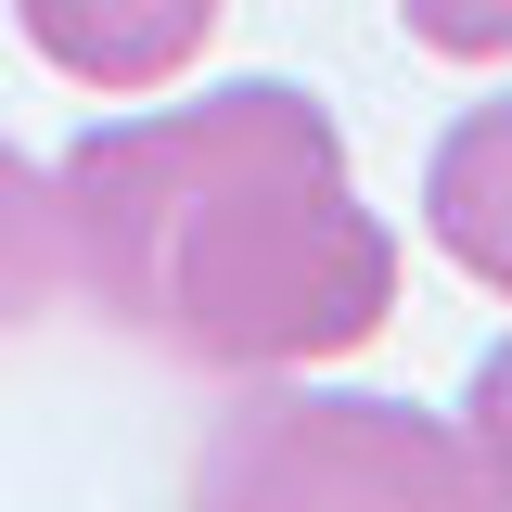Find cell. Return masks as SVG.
<instances>
[{
    "instance_id": "3957f363",
    "label": "cell",
    "mask_w": 512,
    "mask_h": 512,
    "mask_svg": "<svg viewBox=\"0 0 512 512\" xmlns=\"http://www.w3.org/2000/svg\"><path fill=\"white\" fill-rule=\"evenodd\" d=\"M218 13L231 0H13L26 52L52 77H77V90H103V103H141V90L192 77L205 39H218Z\"/></svg>"
},
{
    "instance_id": "6da1fadb",
    "label": "cell",
    "mask_w": 512,
    "mask_h": 512,
    "mask_svg": "<svg viewBox=\"0 0 512 512\" xmlns=\"http://www.w3.org/2000/svg\"><path fill=\"white\" fill-rule=\"evenodd\" d=\"M52 192L77 295L192 372H320L397 308V244L295 77L77 128Z\"/></svg>"
},
{
    "instance_id": "5b68a950",
    "label": "cell",
    "mask_w": 512,
    "mask_h": 512,
    "mask_svg": "<svg viewBox=\"0 0 512 512\" xmlns=\"http://www.w3.org/2000/svg\"><path fill=\"white\" fill-rule=\"evenodd\" d=\"M64 282H77L64 269V192L52 167H26V141H0V333H26Z\"/></svg>"
},
{
    "instance_id": "52a82bcc",
    "label": "cell",
    "mask_w": 512,
    "mask_h": 512,
    "mask_svg": "<svg viewBox=\"0 0 512 512\" xmlns=\"http://www.w3.org/2000/svg\"><path fill=\"white\" fill-rule=\"evenodd\" d=\"M461 448H474L487 500H512V333L474 359V384H461Z\"/></svg>"
},
{
    "instance_id": "277c9868",
    "label": "cell",
    "mask_w": 512,
    "mask_h": 512,
    "mask_svg": "<svg viewBox=\"0 0 512 512\" xmlns=\"http://www.w3.org/2000/svg\"><path fill=\"white\" fill-rule=\"evenodd\" d=\"M423 231L461 282H487L512 308V90L500 103H461L423 154Z\"/></svg>"
},
{
    "instance_id": "8992f818",
    "label": "cell",
    "mask_w": 512,
    "mask_h": 512,
    "mask_svg": "<svg viewBox=\"0 0 512 512\" xmlns=\"http://www.w3.org/2000/svg\"><path fill=\"white\" fill-rule=\"evenodd\" d=\"M397 26L436 64H512V0H397Z\"/></svg>"
},
{
    "instance_id": "7a4b0ae2",
    "label": "cell",
    "mask_w": 512,
    "mask_h": 512,
    "mask_svg": "<svg viewBox=\"0 0 512 512\" xmlns=\"http://www.w3.org/2000/svg\"><path fill=\"white\" fill-rule=\"evenodd\" d=\"M205 487H244V500H487L474 448L397 397H269L244 436L205 448Z\"/></svg>"
}]
</instances>
